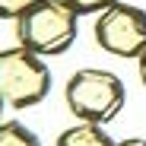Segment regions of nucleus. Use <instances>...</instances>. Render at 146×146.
<instances>
[{"label":"nucleus","mask_w":146,"mask_h":146,"mask_svg":"<svg viewBox=\"0 0 146 146\" xmlns=\"http://www.w3.org/2000/svg\"><path fill=\"white\" fill-rule=\"evenodd\" d=\"M92 35L105 54H114L121 60H137L146 51V10L117 0L114 7L95 16Z\"/></svg>","instance_id":"4"},{"label":"nucleus","mask_w":146,"mask_h":146,"mask_svg":"<svg viewBox=\"0 0 146 146\" xmlns=\"http://www.w3.org/2000/svg\"><path fill=\"white\" fill-rule=\"evenodd\" d=\"M3 108H7V105H3V102H0V124H3Z\"/></svg>","instance_id":"11"},{"label":"nucleus","mask_w":146,"mask_h":146,"mask_svg":"<svg viewBox=\"0 0 146 146\" xmlns=\"http://www.w3.org/2000/svg\"><path fill=\"white\" fill-rule=\"evenodd\" d=\"M54 146H117V140H111L102 124H83L80 121V124L67 127L54 140Z\"/></svg>","instance_id":"5"},{"label":"nucleus","mask_w":146,"mask_h":146,"mask_svg":"<svg viewBox=\"0 0 146 146\" xmlns=\"http://www.w3.org/2000/svg\"><path fill=\"white\" fill-rule=\"evenodd\" d=\"M137 73H140V83L146 86V51H143V54L137 57Z\"/></svg>","instance_id":"9"},{"label":"nucleus","mask_w":146,"mask_h":146,"mask_svg":"<svg viewBox=\"0 0 146 146\" xmlns=\"http://www.w3.org/2000/svg\"><path fill=\"white\" fill-rule=\"evenodd\" d=\"M35 0H0V19H19V13L26 10V7H32Z\"/></svg>","instance_id":"8"},{"label":"nucleus","mask_w":146,"mask_h":146,"mask_svg":"<svg viewBox=\"0 0 146 146\" xmlns=\"http://www.w3.org/2000/svg\"><path fill=\"white\" fill-rule=\"evenodd\" d=\"M51 92V70L44 57L26 48H3L0 51V102L22 111L35 108Z\"/></svg>","instance_id":"3"},{"label":"nucleus","mask_w":146,"mask_h":146,"mask_svg":"<svg viewBox=\"0 0 146 146\" xmlns=\"http://www.w3.org/2000/svg\"><path fill=\"white\" fill-rule=\"evenodd\" d=\"M0 146H41V140L19 121H3L0 124Z\"/></svg>","instance_id":"6"},{"label":"nucleus","mask_w":146,"mask_h":146,"mask_svg":"<svg viewBox=\"0 0 146 146\" xmlns=\"http://www.w3.org/2000/svg\"><path fill=\"white\" fill-rule=\"evenodd\" d=\"M64 99H67L70 114L83 124H111L124 111L127 89L117 73L102 70V67H86L67 80Z\"/></svg>","instance_id":"1"},{"label":"nucleus","mask_w":146,"mask_h":146,"mask_svg":"<svg viewBox=\"0 0 146 146\" xmlns=\"http://www.w3.org/2000/svg\"><path fill=\"white\" fill-rule=\"evenodd\" d=\"M76 22L80 16L64 0H35L16 19V41L38 57H57L76 41Z\"/></svg>","instance_id":"2"},{"label":"nucleus","mask_w":146,"mask_h":146,"mask_svg":"<svg viewBox=\"0 0 146 146\" xmlns=\"http://www.w3.org/2000/svg\"><path fill=\"white\" fill-rule=\"evenodd\" d=\"M64 3L76 13V16H99V13H105L108 7H114L117 0H64Z\"/></svg>","instance_id":"7"},{"label":"nucleus","mask_w":146,"mask_h":146,"mask_svg":"<svg viewBox=\"0 0 146 146\" xmlns=\"http://www.w3.org/2000/svg\"><path fill=\"white\" fill-rule=\"evenodd\" d=\"M117 146H146L143 137H127V140H117Z\"/></svg>","instance_id":"10"}]
</instances>
